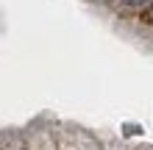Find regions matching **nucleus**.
<instances>
[{
  "mask_svg": "<svg viewBox=\"0 0 153 150\" xmlns=\"http://www.w3.org/2000/svg\"><path fill=\"white\" fill-rule=\"evenodd\" d=\"M0 150H28V145L17 134H6V136H0Z\"/></svg>",
  "mask_w": 153,
  "mask_h": 150,
  "instance_id": "nucleus-3",
  "label": "nucleus"
},
{
  "mask_svg": "<svg viewBox=\"0 0 153 150\" xmlns=\"http://www.w3.org/2000/svg\"><path fill=\"white\" fill-rule=\"evenodd\" d=\"M25 145H28V150H56V139L45 128H39V131H33V134L25 139Z\"/></svg>",
  "mask_w": 153,
  "mask_h": 150,
  "instance_id": "nucleus-2",
  "label": "nucleus"
},
{
  "mask_svg": "<svg viewBox=\"0 0 153 150\" xmlns=\"http://www.w3.org/2000/svg\"><path fill=\"white\" fill-rule=\"evenodd\" d=\"M111 6L120 14H142L153 8V0H111Z\"/></svg>",
  "mask_w": 153,
  "mask_h": 150,
  "instance_id": "nucleus-1",
  "label": "nucleus"
}]
</instances>
